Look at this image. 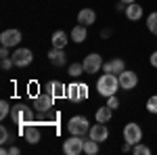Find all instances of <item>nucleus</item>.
I'll return each mask as SVG.
<instances>
[{"label":"nucleus","mask_w":157,"mask_h":155,"mask_svg":"<svg viewBox=\"0 0 157 155\" xmlns=\"http://www.w3.org/2000/svg\"><path fill=\"white\" fill-rule=\"evenodd\" d=\"M121 86H120V78L115 76V73H103L101 78L97 80V90H98V95L101 96H111V95H115L117 90H120Z\"/></svg>","instance_id":"obj_1"},{"label":"nucleus","mask_w":157,"mask_h":155,"mask_svg":"<svg viewBox=\"0 0 157 155\" xmlns=\"http://www.w3.org/2000/svg\"><path fill=\"white\" fill-rule=\"evenodd\" d=\"M36 109H29V107H25V105H15L13 107V111H11V118H13V122L21 128V126H27V124H34L36 122V113H34Z\"/></svg>","instance_id":"obj_2"},{"label":"nucleus","mask_w":157,"mask_h":155,"mask_svg":"<svg viewBox=\"0 0 157 155\" xmlns=\"http://www.w3.org/2000/svg\"><path fill=\"white\" fill-rule=\"evenodd\" d=\"M67 132L69 134H75V136H84L90 132V122L84 115H73L67 122Z\"/></svg>","instance_id":"obj_3"},{"label":"nucleus","mask_w":157,"mask_h":155,"mask_svg":"<svg viewBox=\"0 0 157 155\" xmlns=\"http://www.w3.org/2000/svg\"><path fill=\"white\" fill-rule=\"evenodd\" d=\"M121 134H124V141H126V143H130L132 147L136 143H140V141H143V128H140L136 122H128V124L124 126Z\"/></svg>","instance_id":"obj_4"},{"label":"nucleus","mask_w":157,"mask_h":155,"mask_svg":"<svg viewBox=\"0 0 157 155\" xmlns=\"http://www.w3.org/2000/svg\"><path fill=\"white\" fill-rule=\"evenodd\" d=\"M82 63H84V72L88 73V76H97V73L103 69V65H105L98 52H90V55H86Z\"/></svg>","instance_id":"obj_5"},{"label":"nucleus","mask_w":157,"mask_h":155,"mask_svg":"<svg viewBox=\"0 0 157 155\" xmlns=\"http://www.w3.org/2000/svg\"><path fill=\"white\" fill-rule=\"evenodd\" d=\"M63 153H65V155H80V153H84V138L71 134L67 141H63Z\"/></svg>","instance_id":"obj_6"},{"label":"nucleus","mask_w":157,"mask_h":155,"mask_svg":"<svg viewBox=\"0 0 157 155\" xmlns=\"http://www.w3.org/2000/svg\"><path fill=\"white\" fill-rule=\"evenodd\" d=\"M11 59H13V63H15V67H27V65L34 61V52H32L29 48L17 46L15 50H13Z\"/></svg>","instance_id":"obj_7"},{"label":"nucleus","mask_w":157,"mask_h":155,"mask_svg":"<svg viewBox=\"0 0 157 155\" xmlns=\"http://www.w3.org/2000/svg\"><path fill=\"white\" fill-rule=\"evenodd\" d=\"M55 107V99L44 90V92H40V95L34 99V109H36V113H50Z\"/></svg>","instance_id":"obj_8"},{"label":"nucleus","mask_w":157,"mask_h":155,"mask_svg":"<svg viewBox=\"0 0 157 155\" xmlns=\"http://www.w3.org/2000/svg\"><path fill=\"white\" fill-rule=\"evenodd\" d=\"M67 99L71 103H80V101H86L88 99V86L86 84H78L73 82L67 86Z\"/></svg>","instance_id":"obj_9"},{"label":"nucleus","mask_w":157,"mask_h":155,"mask_svg":"<svg viewBox=\"0 0 157 155\" xmlns=\"http://www.w3.org/2000/svg\"><path fill=\"white\" fill-rule=\"evenodd\" d=\"M19 132L23 134V138L29 145H38V143H40V138H42L40 126H38L36 122H34V124H27V126H21V128H19Z\"/></svg>","instance_id":"obj_10"},{"label":"nucleus","mask_w":157,"mask_h":155,"mask_svg":"<svg viewBox=\"0 0 157 155\" xmlns=\"http://www.w3.org/2000/svg\"><path fill=\"white\" fill-rule=\"evenodd\" d=\"M21 32L19 29H4L2 34H0V44L2 46H9V48H17L19 44H21Z\"/></svg>","instance_id":"obj_11"},{"label":"nucleus","mask_w":157,"mask_h":155,"mask_svg":"<svg viewBox=\"0 0 157 155\" xmlns=\"http://www.w3.org/2000/svg\"><path fill=\"white\" fill-rule=\"evenodd\" d=\"M44 90H46L55 101H57V99H67V86L63 82H59V80H48L46 86H44Z\"/></svg>","instance_id":"obj_12"},{"label":"nucleus","mask_w":157,"mask_h":155,"mask_svg":"<svg viewBox=\"0 0 157 155\" xmlns=\"http://www.w3.org/2000/svg\"><path fill=\"white\" fill-rule=\"evenodd\" d=\"M120 86H121V90H134L136 88V84H138V73L132 72V69H126V72H121L120 76Z\"/></svg>","instance_id":"obj_13"},{"label":"nucleus","mask_w":157,"mask_h":155,"mask_svg":"<svg viewBox=\"0 0 157 155\" xmlns=\"http://www.w3.org/2000/svg\"><path fill=\"white\" fill-rule=\"evenodd\" d=\"M88 136H90V138H94L97 143H105V141L109 138V128L103 124V122H97V124H92V126H90Z\"/></svg>","instance_id":"obj_14"},{"label":"nucleus","mask_w":157,"mask_h":155,"mask_svg":"<svg viewBox=\"0 0 157 155\" xmlns=\"http://www.w3.org/2000/svg\"><path fill=\"white\" fill-rule=\"evenodd\" d=\"M48 61L55 65V67H63L67 63V55H65V48H50L48 50Z\"/></svg>","instance_id":"obj_15"},{"label":"nucleus","mask_w":157,"mask_h":155,"mask_svg":"<svg viewBox=\"0 0 157 155\" xmlns=\"http://www.w3.org/2000/svg\"><path fill=\"white\" fill-rule=\"evenodd\" d=\"M124 15H126L130 21H140V19H143V15H145V11H143V6H140L138 2H132V4H126Z\"/></svg>","instance_id":"obj_16"},{"label":"nucleus","mask_w":157,"mask_h":155,"mask_svg":"<svg viewBox=\"0 0 157 155\" xmlns=\"http://www.w3.org/2000/svg\"><path fill=\"white\" fill-rule=\"evenodd\" d=\"M103 72L120 76L121 72H126V63H124V59H111V61H107V63L103 65Z\"/></svg>","instance_id":"obj_17"},{"label":"nucleus","mask_w":157,"mask_h":155,"mask_svg":"<svg viewBox=\"0 0 157 155\" xmlns=\"http://www.w3.org/2000/svg\"><path fill=\"white\" fill-rule=\"evenodd\" d=\"M69 40H71V36H67L63 29H57V32L50 36V44H52V48H65Z\"/></svg>","instance_id":"obj_18"},{"label":"nucleus","mask_w":157,"mask_h":155,"mask_svg":"<svg viewBox=\"0 0 157 155\" xmlns=\"http://www.w3.org/2000/svg\"><path fill=\"white\" fill-rule=\"evenodd\" d=\"M97 21V13L92 11V9H82V11L78 13V23H82V25H92Z\"/></svg>","instance_id":"obj_19"},{"label":"nucleus","mask_w":157,"mask_h":155,"mask_svg":"<svg viewBox=\"0 0 157 155\" xmlns=\"http://www.w3.org/2000/svg\"><path fill=\"white\" fill-rule=\"evenodd\" d=\"M69 36H71V40L75 42V44H82L86 38H88V29H86V25L78 23V25L71 29V34H69Z\"/></svg>","instance_id":"obj_20"},{"label":"nucleus","mask_w":157,"mask_h":155,"mask_svg":"<svg viewBox=\"0 0 157 155\" xmlns=\"http://www.w3.org/2000/svg\"><path fill=\"white\" fill-rule=\"evenodd\" d=\"M94 118H97V122H103V124H107L109 119L113 118V109L109 107V105H105V107H98L97 111H94Z\"/></svg>","instance_id":"obj_21"},{"label":"nucleus","mask_w":157,"mask_h":155,"mask_svg":"<svg viewBox=\"0 0 157 155\" xmlns=\"http://www.w3.org/2000/svg\"><path fill=\"white\" fill-rule=\"evenodd\" d=\"M98 145H101V143H97V141L90 138V136L84 138V153L86 155H97L98 153Z\"/></svg>","instance_id":"obj_22"},{"label":"nucleus","mask_w":157,"mask_h":155,"mask_svg":"<svg viewBox=\"0 0 157 155\" xmlns=\"http://www.w3.org/2000/svg\"><path fill=\"white\" fill-rule=\"evenodd\" d=\"M67 73H69L71 78H80L82 73H86L84 72V63H71V65L67 67Z\"/></svg>","instance_id":"obj_23"},{"label":"nucleus","mask_w":157,"mask_h":155,"mask_svg":"<svg viewBox=\"0 0 157 155\" xmlns=\"http://www.w3.org/2000/svg\"><path fill=\"white\" fill-rule=\"evenodd\" d=\"M147 29H149L153 36H157V11H153L147 17Z\"/></svg>","instance_id":"obj_24"},{"label":"nucleus","mask_w":157,"mask_h":155,"mask_svg":"<svg viewBox=\"0 0 157 155\" xmlns=\"http://www.w3.org/2000/svg\"><path fill=\"white\" fill-rule=\"evenodd\" d=\"M11 103H9V101H6V99H4V101H0V119H6L9 118V115H11Z\"/></svg>","instance_id":"obj_25"},{"label":"nucleus","mask_w":157,"mask_h":155,"mask_svg":"<svg viewBox=\"0 0 157 155\" xmlns=\"http://www.w3.org/2000/svg\"><path fill=\"white\" fill-rule=\"evenodd\" d=\"M147 111L153 113V115H157V95H153V96L147 99Z\"/></svg>","instance_id":"obj_26"},{"label":"nucleus","mask_w":157,"mask_h":155,"mask_svg":"<svg viewBox=\"0 0 157 155\" xmlns=\"http://www.w3.org/2000/svg\"><path fill=\"white\" fill-rule=\"evenodd\" d=\"M132 153L134 155H149V153H151V149H149L147 145H143V143H136L132 147Z\"/></svg>","instance_id":"obj_27"},{"label":"nucleus","mask_w":157,"mask_h":155,"mask_svg":"<svg viewBox=\"0 0 157 155\" xmlns=\"http://www.w3.org/2000/svg\"><path fill=\"white\" fill-rule=\"evenodd\" d=\"M9 141H11V132L6 130V126H0V143L6 145Z\"/></svg>","instance_id":"obj_28"},{"label":"nucleus","mask_w":157,"mask_h":155,"mask_svg":"<svg viewBox=\"0 0 157 155\" xmlns=\"http://www.w3.org/2000/svg\"><path fill=\"white\" fill-rule=\"evenodd\" d=\"M13 65H15V63H13V59H11V57H2V59H0V67H2L4 72L13 69Z\"/></svg>","instance_id":"obj_29"},{"label":"nucleus","mask_w":157,"mask_h":155,"mask_svg":"<svg viewBox=\"0 0 157 155\" xmlns=\"http://www.w3.org/2000/svg\"><path fill=\"white\" fill-rule=\"evenodd\" d=\"M27 95L32 96V101H34V99H36L38 95H40V92H38V84L36 82H32V84H27Z\"/></svg>","instance_id":"obj_30"},{"label":"nucleus","mask_w":157,"mask_h":155,"mask_svg":"<svg viewBox=\"0 0 157 155\" xmlns=\"http://www.w3.org/2000/svg\"><path fill=\"white\" fill-rule=\"evenodd\" d=\"M107 105H109V107H111V109H117V107H120V99H117V96H115V95L107 96Z\"/></svg>","instance_id":"obj_31"},{"label":"nucleus","mask_w":157,"mask_h":155,"mask_svg":"<svg viewBox=\"0 0 157 155\" xmlns=\"http://www.w3.org/2000/svg\"><path fill=\"white\" fill-rule=\"evenodd\" d=\"M19 153H21V149H19V147H15V145L6 149V155H19Z\"/></svg>","instance_id":"obj_32"},{"label":"nucleus","mask_w":157,"mask_h":155,"mask_svg":"<svg viewBox=\"0 0 157 155\" xmlns=\"http://www.w3.org/2000/svg\"><path fill=\"white\" fill-rule=\"evenodd\" d=\"M149 63H151V67H157V50L151 52V57H149Z\"/></svg>","instance_id":"obj_33"},{"label":"nucleus","mask_w":157,"mask_h":155,"mask_svg":"<svg viewBox=\"0 0 157 155\" xmlns=\"http://www.w3.org/2000/svg\"><path fill=\"white\" fill-rule=\"evenodd\" d=\"M2 57H11V52H9V46H2L0 48V59Z\"/></svg>","instance_id":"obj_34"},{"label":"nucleus","mask_w":157,"mask_h":155,"mask_svg":"<svg viewBox=\"0 0 157 155\" xmlns=\"http://www.w3.org/2000/svg\"><path fill=\"white\" fill-rule=\"evenodd\" d=\"M121 151H124V153H128V151H132V145H130V143H124V147H121Z\"/></svg>","instance_id":"obj_35"},{"label":"nucleus","mask_w":157,"mask_h":155,"mask_svg":"<svg viewBox=\"0 0 157 155\" xmlns=\"http://www.w3.org/2000/svg\"><path fill=\"white\" fill-rule=\"evenodd\" d=\"M111 36V29H103V32H101V38H109Z\"/></svg>","instance_id":"obj_36"},{"label":"nucleus","mask_w":157,"mask_h":155,"mask_svg":"<svg viewBox=\"0 0 157 155\" xmlns=\"http://www.w3.org/2000/svg\"><path fill=\"white\" fill-rule=\"evenodd\" d=\"M120 2H124V4H132V2H136V0H120Z\"/></svg>","instance_id":"obj_37"}]
</instances>
